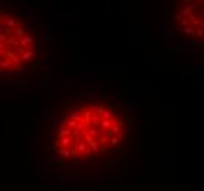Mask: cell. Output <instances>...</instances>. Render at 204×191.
Listing matches in <instances>:
<instances>
[{
  "label": "cell",
  "instance_id": "1",
  "mask_svg": "<svg viewBox=\"0 0 204 191\" xmlns=\"http://www.w3.org/2000/svg\"><path fill=\"white\" fill-rule=\"evenodd\" d=\"M140 106L122 90H82L62 99L47 122V163L63 172H116L135 156Z\"/></svg>",
  "mask_w": 204,
  "mask_h": 191
},
{
  "label": "cell",
  "instance_id": "2",
  "mask_svg": "<svg viewBox=\"0 0 204 191\" xmlns=\"http://www.w3.org/2000/svg\"><path fill=\"white\" fill-rule=\"evenodd\" d=\"M50 30L25 3L0 0V88L32 84L50 63Z\"/></svg>",
  "mask_w": 204,
  "mask_h": 191
},
{
  "label": "cell",
  "instance_id": "3",
  "mask_svg": "<svg viewBox=\"0 0 204 191\" xmlns=\"http://www.w3.org/2000/svg\"><path fill=\"white\" fill-rule=\"evenodd\" d=\"M173 40L186 46L194 53L203 52V2H173L169 9Z\"/></svg>",
  "mask_w": 204,
  "mask_h": 191
}]
</instances>
